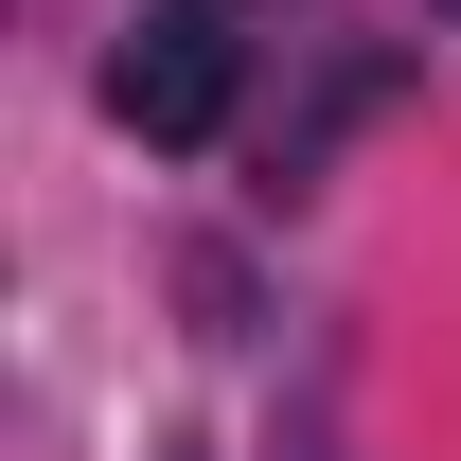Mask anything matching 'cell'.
Segmentation results:
<instances>
[{
    "instance_id": "6da1fadb",
    "label": "cell",
    "mask_w": 461,
    "mask_h": 461,
    "mask_svg": "<svg viewBox=\"0 0 461 461\" xmlns=\"http://www.w3.org/2000/svg\"><path fill=\"white\" fill-rule=\"evenodd\" d=\"M107 124H142V142H213V124H230V36L160 0V18L107 54Z\"/></svg>"
},
{
    "instance_id": "7a4b0ae2",
    "label": "cell",
    "mask_w": 461,
    "mask_h": 461,
    "mask_svg": "<svg viewBox=\"0 0 461 461\" xmlns=\"http://www.w3.org/2000/svg\"><path fill=\"white\" fill-rule=\"evenodd\" d=\"M177 18H230V0H177Z\"/></svg>"
}]
</instances>
